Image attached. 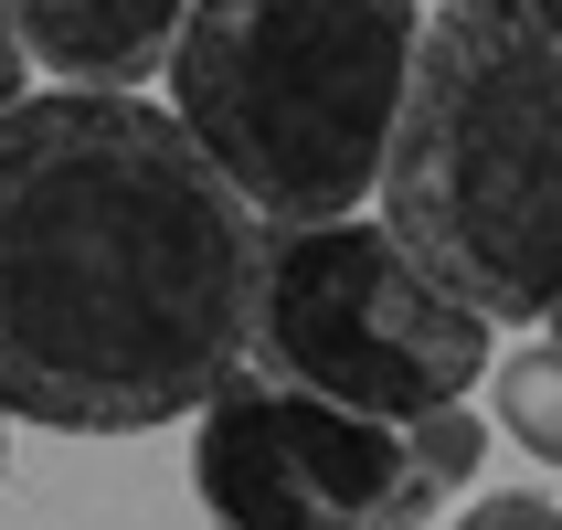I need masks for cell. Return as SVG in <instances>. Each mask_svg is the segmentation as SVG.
<instances>
[{"label":"cell","mask_w":562,"mask_h":530,"mask_svg":"<svg viewBox=\"0 0 562 530\" xmlns=\"http://www.w3.org/2000/svg\"><path fill=\"white\" fill-rule=\"evenodd\" d=\"M266 223L138 86L0 106V414L149 436L255 340Z\"/></svg>","instance_id":"6da1fadb"},{"label":"cell","mask_w":562,"mask_h":530,"mask_svg":"<svg viewBox=\"0 0 562 530\" xmlns=\"http://www.w3.org/2000/svg\"><path fill=\"white\" fill-rule=\"evenodd\" d=\"M372 191L499 329L562 308V0H446L414 22Z\"/></svg>","instance_id":"7a4b0ae2"},{"label":"cell","mask_w":562,"mask_h":530,"mask_svg":"<svg viewBox=\"0 0 562 530\" xmlns=\"http://www.w3.org/2000/svg\"><path fill=\"white\" fill-rule=\"evenodd\" d=\"M414 0H191L170 43V117L202 138L255 223L361 213L404 106Z\"/></svg>","instance_id":"3957f363"},{"label":"cell","mask_w":562,"mask_h":530,"mask_svg":"<svg viewBox=\"0 0 562 530\" xmlns=\"http://www.w3.org/2000/svg\"><path fill=\"white\" fill-rule=\"evenodd\" d=\"M488 329L393 223L329 213V223H266V277H255V361L266 382H297L350 414H414L468 404L488 372Z\"/></svg>","instance_id":"277c9868"},{"label":"cell","mask_w":562,"mask_h":530,"mask_svg":"<svg viewBox=\"0 0 562 530\" xmlns=\"http://www.w3.org/2000/svg\"><path fill=\"white\" fill-rule=\"evenodd\" d=\"M488 436L468 404L393 414L318 404L297 382H255L245 361L202 393V446L191 488L223 530H414L436 520L446 488H468Z\"/></svg>","instance_id":"5b68a950"},{"label":"cell","mask_w":562,"mask_h":530,"mask_svg":"<svg viewBox=\"0 0 562 530\" xmlns=\"http://www.w3.org/2000/svg\"><path fill=\"white\" fill-rule=\"evenodd\" d=\"M181 11L191 0H11V32L54 86H149L181 43Z\"/></svg>","instance_id":"8992f818"},{"label":"cell","mask_w":562,"mask_h":530,"mask_svg":"<svg viewBox=\"0 0 562 530\" xmlns=\"http://www.w3.org/2000/svg\"><path fill=\"white\" fill-rule=\"evenodd\" d=\"M499 425L531 446L541 467H562V340H531L499 361Z\"/></svg>","instance_id":"52a82bcc"},{"label":"cell","mask_w":562,"mask_h":530,"mask_svg":"<svg viewBox=\"0 0 562 530\" xmlns=\"http://www.w3.org/2000/svg\"><path fill=\"white\" fill-rule=\"evenodd\" d=\"M457 530H562V499H541V488H488Z\"/></svg>","instance_id":"ba28073f"},{"label":"cell","mask_w":562,"mask_h":530,"mask_svg":"<svg viewBox=\"0 0 562 530\" xmlns=\"http://www.w3.org/2000/svg\"><path fill=\"white\" fill-rule=\"evenodd\" d=\"M22 75H32V64H22V32H11V0H0V106L22 95Z\"/></svg>","instance_id":"9c48e42d"},{"label":"cell","mask_w":562,"mask_h":530,"mask_svg":"<svg viewBox=\"0 0 562 530\" xmlns=\"http://www.w3.org/2000/svg\"><path fill=\"white\" fill-rule=\"evenodd\" d=\"M552 340H562V308H552Z\"/></svg>","instance_id":"30bf717a"}]
</instances>
